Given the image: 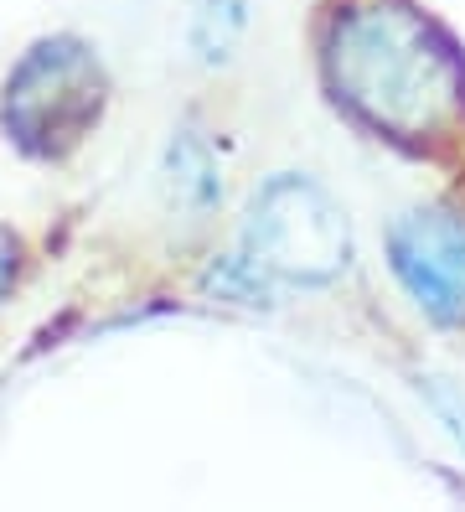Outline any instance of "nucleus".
Segmentation results:
<instances>
[{
  "label": "nucleus",
  "instance_id": "obj_1",
  "mask_svg": "<svg viewBox=\"0 0 465 512\" xmlns=\"http://www.w3.org/2000/svg\"><path fill=\"white\" fill-rule=\"evenodd\" d=\"M248 244H254V269L290 280H326L347 264V223L316 187L274 182L264 202H254Z\"/></svg>",
  "mask_w": 465,
  "mask_h": 512
},
{
  "label": "nucleus",
  "instance_id": "obj_2",
  "mask_svg": "<svg viewBox=\"0 0 465 512\" xmlns=\"http://www.w3.org/2000/svg\"><path fill=\"white\" fill-rule=\"evenodd\" d=\"M393 264L429 316L440 321L465 316V228L460 223L440 213L409 218L393 233Z\"/></svg>",
  "mask_w": 465,
  "mask_h": 512
},
{
  "label": "nucleus",
  "instance_id": "obj_3",
  "mask_svg": "<svg viewBox=\"0 0 465 512\" xmlns=\"http://www.w3.org/2000/svg\"><path fill=\"white\" fill-rule=\"evenodd\" d=\"M248 26V0H192V21H186V42H192L202 68L233 63Z\"/></svg>",
  "mask_w": 465,
  "mask_h": 512
},
{
  "label": "nucleus",
  "instance_id": "obj_4",
  "mask_svg": "<svg viewBox=\"0 0 465 512\" xmlns=\"http://www.w3.org/2000/svg\"><path fill=\"white\" fill-rule=\"evenodd\" d=\"M171 161H176V171H181V187L192 192V202H212V197H217L212 161H207V150H202L197 140H181V145L171 150Z\"/></svg>",
  "mask_w": 465,
  "mask_h": 512
},
{
  "label": "nucleus",
  "instance_id": "obj_5",
  "mask_svg": "<svg viewBox=\"0 0 465 512\" xmlns=\"http://www.w3.org/2000/svg\"><path fill=\"white\" fill-rule=\"evenodd\" d=\"M6 275H11V244L0 238V290H6Z\"/></svg>",
  "mask_w": 465,
  "mask_h": 512
}]
</instances>
